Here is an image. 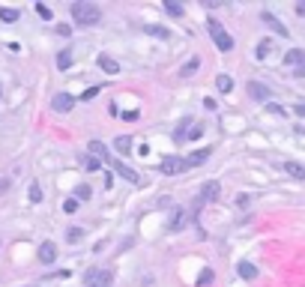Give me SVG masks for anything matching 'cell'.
I'll return each instance as SVG.
<instances>
[{"label": "cell", "mask_w": 305, "mask_h": 287, "mask_svg": "<svg viewBox=\"0 0 305 287\" xmlns=\"http://www.w3.org/2000/svg\"><path fill=\"white\" fill-rule=\"evenodd\" d=\"M69 12H72V18L81 24V27H90V24H96L99 18H102V12H99V6L96 3H72L69 6Z\"/></svg>", "instance_id": "6da1fadb"}, {"label": "cell", "mask_w": 305, "mask_h": 287, "mask_svg": "<svg viewBox=\"0 0 305 287\" xmlns=\"http://www.w3.org/2000/svg\"><path fill=\"white\" fill-rule=\"evenodd\" d=\"M210 36H213V42H216V48H219V51H231V48H234L231 33H228L219 21H210Z\"/></svg>", "instance_id": "7a4b0ae2"}, {"label": "cell", "mask_w": 305, "mask_h": 287, "mask_svg": "<svg viewBox=\"0 0 305 287\" xmlns=\"http://www.w3.org/2000/svg\"><path fill=\"white\" fill-rule=\"evenodd\" d=\"M105 162H108V165H111V168L123 177V180H129V183H141V174H138V171H132L129 165H123L120 159H114L111 153H105Z\"/></svg>", "instance_id": "3957f363"}, {"label": "cell", "mask_w": 305, "mask_h": 287, "mask_svg": "<svg viewBox=\"0 0 305 287\" xmlns=\"http://www.w3.org/2000/svg\"><path fill=\"white\" fill-rule=\"evenodd\" d=\"M186 168H189V162L186 159H177V156H165V162H162V174H168V177H177Z\"/></svg>", "instance_id": "277c9868"}, {"label": "cell", "mask_w": 305, "mask_h": 287, "mask_svg": "<svg viewBox=\"0 0 305 287\" xmlns=\"http://www.w3.org/2000/svg\"><path fill=\"white\" fill-rule=\"evenodd\" d=\"M87 287H111V282H114V276L108 273V270H93V273H87Z\"/></svg>", "instance_id": "5b68a950"}, {"label": "cell", "mask_w": 305, "mask_h": 287, "mask_svg": "<svg viewBox=\"0 0 305 287\" xmlns=\"http://www.w3.org/2000/svg\"><path fill=\"white\" fill-rule=\"evenodd\" d=\"M249 96L258 99V102H270L273 99V90L267 84H261V81H249Z\"/></svg>", "instance_id": "8992f818"}, {"label": "cell", "mask_w": 305, "mask_h": 287, "mask_svg": "<svg viewBox=\"0 0 305 287\" xmlns=\"http://www.w3.org/2000/svg\"><path fill=\"white\" fill-rule=\"evenodd\" d=\"M72 105H75V96H69V93H57V96L51 99V108H54L57 114H66V111H72Z\"/></svg>", "instance_id": "52a82bcc"}, {"label": "cell", "mask_w": 305, "mask_h": 287, "mask_svg": "<svg viewBox=\"0 0 305 287\" xmlns=\"http://www.w3.org/2000/svg\"><path fill=\"white\" fill-rule=\"evenodd\" d=\"M219 195H222V186H219L216 180H210V183L201 186V201H216Z\"/></svg>", "instance_id": "ba28073f"}, {"label": "cell", "mask_w": 305, "mask_h": 287, "mask_svg": "<svg viewBox=\"0 0 305 287\" xmlns=\"http://www.w3.org/2000/svg\"><path fill=\"white\" fill-rule=\"evenodd\" d=\"M39 261L42 264H54L57 261V246L54 243H42L39 246Z\"/></svg>", "instance_id": "9c48e42d"}, {"label": "cell", "mask_w": 305, "mask_h": 287, "mask_svg": "<svg viewBox=\"0 0 305 287\" xmlns=\"http://www.w3.org/2000/svg\"><path fill=\"white\" fill-rule=\"evenodd\" d=\"M261 18H264V24H270V27H273V30H276L279 36H288V33H291V30H288V27H285V24H282V21H279V18L273 15V12H264Z\"/></svg>", "instance_id": "30bf717a"}, {"label": "cell", "mask_w": 305, "mask_h": 287, "mask_svg": "<svg viewBox=\"0 0 305 287\" xmlns=\"http://www.w3.org/2000/svg\"><path fill=\"white\" fill-rule=\"evenodd\" d=\"M99 66H102V72H108V75H117V72H120V63H117L114 57H108V54H99Z\"/></svg>", "instance_id": "8fae6325"}, {"label": "cell", "mask_w": 305, "mask_h": 287, "mask_svg": "<svg viewBox=\"0 0 305 287\" xmlns=\"http://www.w3.org/2000/svg\"><path fill=\"white\" fill-rule=\"evenodd\" d=\"M285 63H291V66H303L305 63V51L303 48H291V51L285 54Z\"/></svg>", "instance_id": "7c38bea8"}, {"label": "cell", "mask_w": 305, "mask_h": 287, "mask_svg": "<svg viewBox=\"0 0 305 287\" xmlns=\"http://www.w3.org/2000/svg\"><path fill=\"white\" fill-rule=\"evenodd\" d=\"M285 171H288L294 180H305V165H300V162H285Z\"/></svg>", "instance_id": "4fadbf2b"}, {"label": "cell", "mask_w": 305, "mask_h": 287, "mask_svg": "<svg viewBox=\"0 0 305 287\" xmlns=\"http://www.w3.org/2000/svg\"><path fill=\"white\" fill-rule=\"evenodd\" d=\"M144 33H147V36H156V39H171V30H165V27H159V24L144 27Z\"/></svg>", "instance_id": "5bb4252c"}, {"label": "cell", "mask_w": 305, "mask_h": 287, "mask_svg": "<svg viewBox=\"0 0 305 287\" xmlns=\"http://www.w3.org/2000/svg\"><path fill=\"white\" fill-rule=\"evenodd\" d=\"M129 147H132V138H129V135H117V141H114V150H120V156H126V153H132Z\"/></svg>", "instance_id": "9a60e30c"}, {"label": "cell", "mask_w": 305, "mask_h": 287, "mask_svg": "<svg viewBox=\"0 0 305 287\" xmlns=\"http://www.w3.org/2000/svg\"><path fill=\"white\" fill-rule=\"evenodd\" d=\"M237 270H240V276H243V279H249V282H252V279H258V267H255V264H249V261H243Z\"/></svg>", "instance_id": "2e32d148"}, {"label": "cell", "mask_w": 305, "mask_h": 287, "mask_svg": "<svg viewBox=\"0 0 305 287\" xmlns=\"http://www.w3.org/2000/svg\"><path fill=\"white\" fill-rule=\"evenodd\" d=\"M162 6H165V12H171V15H177V18H180V15H183V12H186V9H183V3H180V0H165V3H162Z\"/></svg>", "instance_id": "e0dca14e"}, {"label": "cell", "mask_w": 305, "mask_h": 287, "mask_svg": "<svg viewBox=\"0 0 305 287\" xmlns=\"http://www.w3.org/2000/svg\"><path fill=\"white\" fill-rule=\"evenodd\" d=\"M207 159H210V150H198V153H195V156H189L186 162H189V168H195V165H204Z\"/></svg>", "instance_id": "ac0fdd59"}, {"label": "cell", "mask_w": 305, "mask_h": 287, "mask_svg": "<svg viewBox=\"0 0 305 287\" xmlns=\"http://www.w3.org/2000/svg\"><path fill=\"white\" fill-rule=\"evenodd\" d=\"M72 66V51H60L57 54V69H69Z\"/></svg>", "instance_id": "d6986e66"}, {"label": "cell", "mask_w": 305, "mask_h": 287, "mask_svg": "<svg viewBox=\"0 0 305 287\" xmlns=\"http://www.w3.org/2000/svg\"><path fill=\"white\" fill-rule=\"evenodd\" d=\"M198 66H201V60H198V57H192V60H189V63H186V66L180 69V78H189V75H192V72H195Z\"/></svg>", "instance_id": "ffe728a7"}, {"label": "cell", "mask_w": 305, "mask_h": 287, "mask_svg": "<svg viewBox=\"0 0 305 287\" xmlns=\"http://www.w3.org/2000/svg\"><path fill=\"white\" fill-rule=\"evenodd\" d=\"M90 195H93V189H90V186H87V183H81V186H78V189H75V201H87V198H90Z\"/></svg>", "instance_id": "44dd1931"}, {"label": "cell", "mask_w": 305, "mask_h": 287, "mask_svg": "<svg viewBox=\"0 0 305 287\" xmlns=\"http://www.w3.org/2000/svg\"><path fill=\"white\" fill-rule=\"evenodd\" d=\"M213 279H216V273H213V270H204V273L198 276V287H207V285H213Z\"/></svg>", "instance_id": "7402d4cb"}, {"label": "cell", "mask_w": 305, "mask_h": 287, "mask_svg": "<svg viewBox=\"0 0 305 287\" xmlns=\"http://www.w3.org/2000/svg\"><path fill=\"white\" fill-rule=\"evenodd\" d=\"M270 51H273V42H270V39H264V42L258 45V60H264V57H270Z\"/></svg>", "instance_id": "603a6c76"}, {"label": "cell", "mask_w": 305, "mask_h": 287, "mask_svg": "<svg viewBox=\"0 0 305 287\" xmlns=\"http://www.w3.org/2000/svg\"><path fill=\"white\" fill-rule=\"evenodd\" d=\"M219 90H222V93H231V90H234L231 75H219Z\"/></svg>", "instance_id": "cb8c5ba5"}, {"label": "cell", "mask_w": 305, "mask_h": 287, "mask_svg": "<svg viewBox=\"0 0 305 287\" xmlns=\"http://www.w3.org/2000/svg\"><path fill=\"white\" fill-rule=\"evenodd\" d=\"M183 225H186V213H183V210H177V213H174V222H171V231H180Z\"/></svg>", "instance_id": "d4e9b609"}, {"label": "cell", "mask_w": 305, "mask_h": 287, "mask_svg": "<svg viewBox=\"0 0 305 287\" xmlns=\"http://www.w3.org/2000/svg\"><path fill=\"white\" fill-rule=\"evenodd\" d=\"M42 201V189H39V183H30V204H39Z\"/></svg>", "instance_id": "484cf974"}, {"label": "cell", "mask_w": 305, "mask_h": 287, "mask_svg": "<svg viewBox=\"0 0 305 287\" xmlns=\"http://www.w3.org/2000/svg\"><path fill=\"white\" fill-rule=\"evenodd\" d=\"M18 9H0V21H18Z\"/></svg>", "instance_id": "4316f807"}, {"label": "cell", "mask_w": 305, "mask_h": 287, "mask_svg": "<svg viewBox=\"0 0 305 287\" xmlns=\"http://www.w3.org/2000/svg\"><path fill=\"white\" fill-rule=\"evenodd\" d=\"M81 237H84V231H81V228H69V231H66V240H69V243H78Z\"/></svg>", "instance_id": "83f0119b"}, {"label": "cell", "mask_w": 305, "mask_h": 287, "mask_svg": "<svg viewBox=\"0 0 305 287\" xmlns=\"http://www.w3.org/2000/svg\"><path fill=\"white\" fill-rule=\"evenodd\" d=\"M33 6H36V12H39V15H42V18H48V21H51V18H54V12H51V9H48V6H45V3H33Z\"/></svg>", "instance_id": "f1b7e54d"}, {"label": "cell", "mask_w": 305, "mask_h": 287, "mask_svg": "<svg viewBox=\"0 0 305 287\" xmlns=\"http://www.w3.org/2000/svg\"><path fill=\"white\" fill-rule=\"evenodd\" d=\"M84 165H87V171H99V168H102V162H99L96 156H90V159H84Z\"/></svg>", "instance_id": "f546056e"}, {"label": "cell", "mask_w": 305, "mask_h": 287, "mask_svg": "<svg viewBox=\"0 0 305 287\" xmlns=\"http://www.w3.org/2000/svg\"><path fill=\"white\" fill-rule=\"evenodd\" d=\"M63 210H66V213H75V210H78V201H75V198H69V201L63 204Z\"/></svg>", "instance_id": "4dcf8cb0"}, {"label": "cell", "mask_w": 305, "mask_h": 287, "mask_svg": "<svg viewBox=\"0 0 305 287\" xmlns=\"http://www.w3.org/2000/svg\"><path fill=\"white\" fill-rule=\"evenodd\" d=\"M96 93H99V84H96V87H90V90H84V96H81V99H96Z\"/></svg>", "instance_id": "1f68e13d"}, {"label": "cell", "mask_w": 305, "mask_h": 287, "mask_svg": "<svg viewBox=\"0 0 305 287\" xmlns=\"http://www.w3.org/2000/svg\"><path fill=\"white\" fill-rule=\"evenodd\" d=\"M57 33H60V36H69V33H72V27H69V24H57Z\"/></svg>", "instance_id": "d6a6232c"}, {"label": "cell", "mask_w": 305, "mask_h": 287, "mask_svg": "<svg viewBox=\"0 0 305 287\" xmlns=\"http://www.w3.org/2000/svg\"><path fill=\"white\" fill-rule=\"evenodd\" d=\"M267 111H270V114H285V108H279V105H273V102H267Z\"/></svg>", "instance_id": "836d02e7"}, {"label": "cell", "mask_w": 305, "mask_h": 287, "mask_svg": "<svg viewBox=\"0 0 305 287\" xmlns=\"http://www.w3.org/2000/svg\"><path fill=\"white\" fill-rule=\"evenodd\" d=\"M201 135H204V126H195V129H192V135H189V138H201Z\"/></svg>", "instance_id": "e575fe53"}, {"label": "cell", "mask_w": 305, "mask_h": 287, "mask_svg": "<svg viewBox=\"0 0 305 287\" xmlns=\"http://www.w3.org/2000/svg\"><path fill=\"white\" fill-rule=\"evenodd\" d=\"M297 15H305V0H300V3H297Z\"/></svg>", "instance_id": "d590c367"}, {"label": "cell", "mask_w": 305, "mask_h": 287, "mask_svg": "<svg viewBox=\"0 0 305 287\" xmlns=\"http://www.w3.org/2000/svg\"><path fill=\"white\" fill-rule=\"evenodd\" d=\"M297 78H305V63L303 66H297Z\"/></svg>", "instance_id": "8d00e7d4"}, {"label": "cell", "mask_w": 305, "mask_h": 287, "mask_svg": "<svg viewBox=\"0 0 305 287\" xmlns=\"http://www.w3.org/2000/svg\"><path fill=\"white\" fill-rule=\"evenodd\" d=\"M294 111H297V114H300V117H305V105H297V108H294Z\"/></svg>", "instance_id": "74e56055"}]
</instances>
